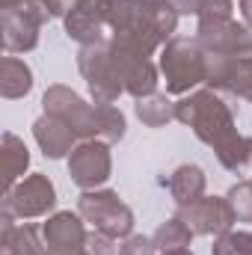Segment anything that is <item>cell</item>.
Instances as JSON below:
<instances>
[{
	"instance_id": "1",
	"label": "cell",
	"mask_w": 252,
	"mask_h": 255,
	"mask_svg": "<svg viewBox=\"0 0 252 255\" xmlns=\"http://www.w3.org/2000/svg\"><path fill=\"white\" fill-rule=\"evenodd\" d=\"M175 122L187 125L211 148H217L223 139H229L232 133H238L232 107L220 98V92H214L208 86L196 89L190 95H181L175 101Z\"/></svg>"
},
{
	"instance_id": "2",
	"label": "cell",
	"mask_w": 252,
	"mask_h": 255,
	"mask_svg": "<svg viewBox=\"0 0 252 255\" xmlns=\"http://www.w3.org/2000/svg\"><path fill=\"white\" fill-rule=\"evenodd\" d=\"M205 48L187 39V36H172L163 48H160V74L166 83L169 95H190L205 83Z\"/></svg>"
},
{
	"instance_id": "3",
	"label": "cell",
	"mask_w": 252,
	"mask_h": 255,
	"mask_svg": "<svg viewBox=\"0 0 252 255\" xmlns=\"http://www.w3.org/2000/svg\"><path fill=\"white\" fill-rule=\"evenodd\" d=\"M107 27H110V42L125 51L151 57L154 51L163 48V39L154 30L151 18L142 12L139 0H110Z\"/></svg>"
},
{
	"instance_id": "4",
	"label": "cell",
	"mask_w": 252,
	"mask_h": 255,
	"mask_svg": "<svg viewBox=\"0 0 252 255\" xmlns=\"http://www.w3.org/2000/svg\"><path fill=\"white\" fill-rule=\"evenodd\" d=\"M51 18L42 0H0V33L6 54H30L39 45V30Z\"/></svg>"
},
{
	"instance_id": "5",
	"label": "cell",
	"mask_w": 252,
	"mask_h": 255,
	"mask_svg": "<svg viewBox=\"0 0 252 255\" xmlns=\"http://www.w3.org/2000/svg\"><path fill=\"white\" fill-rule=\"evenodd\" d=\"M77 71L86 80V89L92 95L95 104H116L125 95L119 68L110 51V39L95 42V45H83L77 51Z\"/></svg>"
},
{
	"instance_id": "6",
	"label": "cell",
	"mask_w": 252,
	"mask_h": 255,
	"mask_svg": "<svg viewBox=\"0 0 252 255\" xmlns=\"http://www.w3.org/2000/svg\"><path fill=\"white\" fill-rule=\"evenodd\" d=\"M77 211H80V217H83L92 229L110 235L113 241H125V238L133 235L136 217H133V211L127 208L125 202L119 199V193L110 190V187L80 190Z\"/></svg>"
},
{
	"instance_id": "7",
	"label": "cell",
	"mask_w": 252,
	"mask_h": 255,
	"mask_svg": "<svg viewBox=\"0 0 252 255\" xmlns=\"http://www.w3.org/2000/svg\"><path fill=\"white\" fill-rule=\"evenodd\" d=\"M3 214L0 217H12V220H39V217H51L57 208V187L45 172H33L27 178H21L18 184H12L9 190H3Z\"/></svg>"
},
{
	"instance_id": "8",
	"label": "cell",
	"mask_w": 252,
	"mask_h": 255,
	"mask_svg": "<svg viewBox=\"0 0 252 255\" xmlns=\"http://www.w3.org/2000/svg\"><path fill=\"white\" fill-rule=\"evenodd\" d=\"M42 110L48 116L63 119L65 125L77 133V139H98V104L80 98L71 86L54 83L42 95Z\"/></svg>"
},
{
	"instance_id": "9",
	"label": "cell",
	"mask_w": 252,
	"mask_h": 255,
	"mask_svg": "<svg viewBox=\"0 0 252 255\" xmlns=\"http://www.w3.org/2000/svg\"><path fill=\"white\" fill-rule=\"evenodd\" d=\"M68 175L80 190H98L113 175L110 142L104 139H80L68 154Z\"/></svg>"
},
{
	"instance_id": "10",
	"label": "cell",
	"mask_w": 252,
	"mask_h": 255,
	"mask_svg": "<svg viewBox=\"0 0 252 255\" xmlns=\"http://www.w3.org/2000/svg\"><path fill=\"white\" fill-rule=\"evenodd\" d=\"M196 42L208 54L252 57V24L238 18H211L196 24Z\"/></svg>"
},
{
	"instance_id": "11",
	"label": "cell",
	"mask_w": 252,
	"mask_h": 255,
	"mask_svg": "<svg viewBox=\"0 0 252 255\" xmlns=\"http://www.w3.org/2000/svg\"><path fill=\"white\" fill-rule=\"evenodd\" d=\"M86 238L89 229L80 211H54L42 223V241L48 255H89Z\"/></svg>"
},
{
	"instance_id": "12",
	"label": "cell",
	"mask_w": 252,
	"mask_h": 255,
	"mask_svg": "<svg viewBox=\"0 0 252 255\" xmlns=\"http://www.w3.org/2000/svg\"><path fill=\"white\" fill-rule=\"evenodd\" d=\"M175 217H181L193 229V235H208V238L211 235L217 238V235L235 229V223H238L229 199L226 196H208V193L202 199L190 202V205H178Z\"/></svg>"
},
{
	"instance_id": "13",
	"label": "cell",
	"mask_w": 252,
	"mask_h": 255,
	"mask_svg": "<svg viewBox=\"0 0 252 255\" xmlns=\"http://www.w3.org/2000/svg\"><path fill=\"white\" fill-rule=\"evenodd\" d=\"M107 12H110V0H77L74 9L63 18L65 36L74 39L80 48L83 45H95L107 39Z\"/></svg>"
},
{
	"instance_id": "14",
	"label": "cell",
	"mask_w": 252,
	"mask_h": 255,
	"mask_svg": "<svg viewBox=\"0 0 252 255\" xmlns=\"http://www.w3.org/2000/svg\"><path fill=\"white\" fill-rule=\"evenodd\" d=\"M110 51H113V60H116V68H119L122 86H125V92L133 101H136V98H145V95H151V92H157L160 68L151 63V57L125 51V48H119V45H113V42H110Z\"/></svg>"
},
{
	"instance_id": "15",
	"label": "cell",
	"mask_w": 252,
	"mask_h": 255,
	"mask_svg": "<svg viewBox=\"0 0 252 255\" xmlns=\"http://www.w3.org/2000/svg\"><path fill=\"white\" fill-rule=\"evenodd\" d=\"M33 139H36V145L42 148V154L51 157V160H63V157L68 160V154H71L74 145L80 142L77 133L65 125L63 119L48 116V113H42V116L33 122Z\"/></svg>"
},
{
	"instance_id": "16",
	"label": "cell",
	"mask_w": 252,
	"mask_h": 255,
	"mask_svg": "<svg viewBox=\"0 0 252 255\" xmlns=\"http://www.w3.org/2000/svg\"><path fill=\"white\" fill-rule=\"evenodd\" d=\"M0 255H48L42 226H18L12 217H0Z\"/></svg>"
},
{
	"instance_id": "17",
	"label": "cell",
	"mask_w": 252,
	"mask_h": 255,
	"mask_svg": "<svg viewBox=\"0 0 252 255\" xmlns=\"http://www.w3.org/2000/svg\"><path fill=\"white\" fill-rule=\"evenodd\" d=\"M33 83H36L33 80V68L27 65V60L12 57V54H6L0 60V95L6 101H18V98L30 95Z\"/></svg>"
},
{
	"instance_id": "18",
	"label": "cell",
	"mask_w": 252,
	"mask_h": 255,
	"mask_svg": "<svg viewBox=\"0 0 252 255\" xmlns=\"http://www.w3.org/2000/svg\"><path fill=\"white\" fill-rule=\"evenodd\" d=\"M0 154H3V181L9 190L12 184H18L21 178H27V169H30V148L21 136H15L12 130H3V139H0Z\"/></svg>"
},
{
	"instance_id": "19",
	"label": "cell",
	"mask_w": 252,
	"mask_h": 255,
	"mask_svg": "<svg viewBox=\"0 0 252 255\" xmlns=\"http://www.w3.org/2000/svg\"><path fill=\"white\" fill-rule=\"evenodd\" d=\"M205 190H208V175L196 163H181L169 175V196L175 199V205H190V202L202 199Z\"/></svg>"
},
{
	"instance_id": "20",
	"label": "cell",
	"mask_w": 252,
	"mask_h": 255,
	"mask_svg": "<svg viewBox=\"0 0 252 255\" xmlns=\"http://www.w3.org/2000/svg\"><path fill=\"white\" fill-rule=\"evenodd\" d=\"M133 113L145 128H166L175 122V101L169 92H151L145 98H136Z\"/></svg>"
},
{
	"instance_id": "21",
	"label": "cell",
	"mask_w": 252,
	"mask_h": 255,
	"mask_svg": "<svg viewBox=\"0 0 252 255\" xmlns=\"http://www.w3.org/2000/svg\"><path fill=\"white\" fill-rule=\"evenodd\" d=\"M217 160L223 163V169L229 172H244L247 166H252V136L247 133H232L229 139H223L217 148H214Z\"/></svg>"
},
{
	"instance_id": "22",
	"label": "cell",
	"mask_w": 252,
	"mask_h": 255,
	"mask_svg": "<svg viewBox=\"0 0 252 255\" xmlns=\"http://www.w3.org/2000/svg\"><path fill=\"white\" fill-rule=\"evenodd\" d=\"M151 238H154V247L160 253H169V250H187L196 235H193V229H190L181 217H169V220H163L157 226V232Z\"/></svg>"
},
{
	"instance_id": "23",
	"label": "cell",
	"mask_w": 252,
	"mask_h": 255,
	"mask_svg": "<svg viewBox=\"0 0 252 255\" xmlns=\"http://www.w3.org/2000/svg\"><path fill=\"white\" fill-rule=\"evenodd\" d=\"M139 6H142V12L151 18V24H154V30L160 33V39H163V45L175 36V30H178V12H175V6H172V0H139Z\"/></svg>"
},
{
	"instance_id": "24",
	"label": "cell",
	"mask_w": 252,
	"mask_h": 255,
	"mask_svg": "<svg viewBox=\"0 0 252 255\" xmlns=\"http://www.w3.org/2000/svg\"><path fill=\"white\" fill-rule=\"evenodd\" d=\"M127 133V119L116 104H98V139L116 145Z\"/></svg>"
},
{
	"instance_id": "25",
	"label": "cell",
	"mask_w": 252,
	"mask_h": 255,
	"mask_svg": "<svg viewBox=\"0 0 252 255\" xmlns=\"http://www.w3.org/2000/svg\"><path fill=\"white\" fill-rule=\"evenodd\" d=\"M229 92H235L244 101H252V57H235L229 74Z\"/></svg>"
},
{
	"instance_id": "26",
	"label": "cell",
	"mask_w": 252,
	"mask_h": 255,
	"mask_svg": "<svg viewBox=\"0 0 252 255\" xmlns=\"http://www.w3.org/2000/svg\"><path fill=\"white\" fill-rule=\"evenodd\" d=\"M226 199H229L238 223H252V178L232 184L229 193H226Z\"/></svg>"
},
{
	"instance_id": "27",
	"label": "cell",
	"mask_w": 252,
	"mask_h": 255,
	"mask_svg": "<svg viewBox=\"0 0 252 255\" xmlns=\"http://www.w3.org/2000/svg\"><path fill=\"white\" fill-rule=\"evenodd\" d=\"M244 238H247V229H229L223 235L214 238V247H211V255H247V247H244Z\"/></svg>"
},
{
	"instance_id": "28",
	"label": "cell",
	"mask_w": 252,
	"mask_h": 255,
	"mask_svg": "<svg viewBox=\"0 0 252 255\" xmlns=\"http://www.w3.org/2000/svg\"><path fill=\"white\" fill-rule=\"evenodd\" d=\"M160 250L154 247V238L145 235H130L119 244V255H157Z\"/></svg>"
},
{
	"instance_id": "29",
	"label": "cell",
	"mask_w": 252,
	"mask_h": 255,
	"mask_svg": "<svg viewBox=\"0 0 252 255\" xmlns=\"http://www.w3.org/2000/svg\"><path fill=\"white\" fill-rule=\"evenodd\" d=\"M86 250H89V255H119V241H113L110 235L92 229L89 238H86Z\"/></svg>"
},
{
	"instance_id": "30",
	"label": "cell",
	"mask_w": 252,
	"mask_h": 255,
	"mask_svg": "<svg viewBox=\"0 0 252 255\" xmlns=\"http://www.w3.org/2000/svg\"><path fill=\"white\" fill-rule=\"evenodd\" d=\"M199 21H211V18H235V0H205L202 12L196 15Z\"/></svg>"
},
{
	"instance_id": "31",
	"label": "cell",
	"mask_w": 252,
	"mask_h": 255,
	"mask_svg": "<svg viewBox=\"0 0 252 255\" xmlns=\"http://www.w3.org/2000/svg\"><path fill=\"white\" fill-rule=\"evenodd\" d=\"M74 3H77V0H45V6H48L51 18H65V15L74 9Z\"/></svg>"
},
{
	"instance_id": "32",
	"label": "cell",
	"mask_w": 252,
	"mask_h": 255,
	"mask_svg": "<svg viewBox=\"0 0 252 255\" xmlns=\"http://www.w3.org/2000/svg\"><path fill=\"white\" fill-rule=\"evenodd\" d=\"M202 3L205 0H172V6H175L178 15H199L202 12Z\"/></svg>"
},
{
	"instance_id": "33",
	"label": "cell",
	"mask_w": 252,
	"mask_h": 255,
	"mask_svg": "<svg viewBox=\"0 0 252 255\" xmlns=\"http://www.w3.org/2000/svg\"><path fill=\"white\" fill-rule=\"evenodd\" d=\"M238 12L247 24H252V0H238Z\"/></svg>"
},
{
	"instance_id": "34",
	"label": "cell",
	"mask_w": 252,
	"mask_h": 255,
	"mask_svg": "<svg viewBox=\"0 0 252 255\" xmlns=\"http://www.w3.org/2000/svg\"><path fill=\"white\" fill-rule=\"evenodd\" d=\"M244 247H247V255H252V229H247V238H244Z\"/></svg>"
},
{
	"instance_id": "35",
	"label": "cell",
	"mask_w": 252,
	"mask_h": 255,
	"mask_svg": "<svg viewBox=\"0 0 252 255\" xmlns=\"http://www.w3.org/2000/svg\"><path fill=\"white\" fill-rule=\"evenodd\" d=\"M160 255H196V253L187 247V250H169V253H160Z\"/></svg>"
},
{
	"instance_id": "36",
	"label": "cell",
	"mask_w": 252,
	"mask_h": 255,
	"mask_svg": "<svg viewBox=\"0 0 252 255\" xmlns=\"http://www.w3.org/2000/svg\"><path fill=\"white\" fill-rule=\"evenodd\" d=\"M42 3H45V0H42Z\"/></svg>"
}]
</instances>
